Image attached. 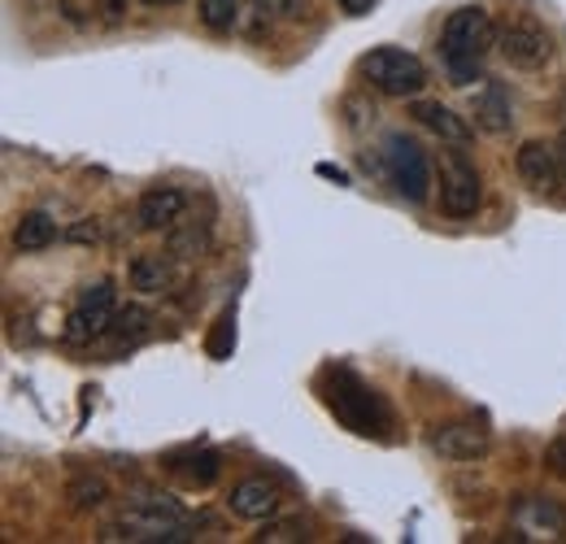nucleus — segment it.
I'll return each instance as SVG.
<instances>
[{
  "label": "nucleus",
  "instance_id": "b1692460",
  "mask_svg": "<svg viewBox=\"0 0 566 544\" xmlns=\"http://www.w3.org/2000/svg\"><path fill=\"white\" fill-rule=\"evenodd\" d=\"M370 4H375V0H340V9H345V13H354V18L370 13Z\"/></svg>",
  "mask_w": 566,
  "mask_h": 544
},
{
  "label": "nucleus",
  "instance_id": "aec40b11",
  "mask_svg": "<svg viewBox=\"0 0 566 544\" xmlns=\"http://www.w3.org/2000/svg\"><path fill=\"white\" fill-rule=\"evenodd\" d=\"M175 471L188 483H197V488H210L218 479V453H201V458H192V467H175Z\"/></svg>",
  "mask_w": 566,
  "mask_h": 544
},
{
  "label": "nucleus",
  "instance_id": "2eb2a0df",
  "mask_svg": "<svg viewBox=\"0 0 566 544\" xmlns=\"http://www.w3.org/2000/svg\"><path fill=\"white\" fill-rule=\"evenodd\" d=\"M53 240H57V222H53L49 213H22L18 227H13V244H18L22 253H40V249H49Z\"/></svg>",
  "mask_w": 566,
  "mask_h": 544
},
{
  "label": "nucleus",
  "instance_id": "9b49d317",
  "mask_svg": "<svg viewBox=\"0 0 566 544\" xmlns=\"http://www.w3.org/2000/svg\"><path fill=\"white\" fill-rule=\"evenodd\" d=\"M227 510H231L235 519L266 523V519H275V510H280V492H275L266 479H240V483L231 488V496H227Z\"/></svg>",
  "mask_w": 566,
  "mask_h": 544
},
{
  "label": "nucleus",
  "instance_id": "20e7f679",
  "mask_svg": "<svg viewBox=\"0 0 566 544\" xmlns=\"http://www.w3.org/2000/svg\"><path fill=\"white\" fill-rule=\"evenodd\" d=\"M496 53L505 57V66L532 74V70L549 66V57H554V35H549L536 18H514V22H505V27L496 31Z\"/></svg>",
  "mask_w": 566,
  "mask_h": 544
},
{
  "label": "nucleus",
  "instance_id": "0eeeda50",
  "mask_svg": "<svg viewBox=\"0 0 566 544\" xmlns=\"http://www.w3.org/2000/svg\"><path fill=\"white\" fill-rule=\"evenodd\" d=\"M484 201V188H480V170L462 157V148L449 153L444 161V175H440V209L449 218H471Z\"/></svg>",
  "mask_w": 566,
  "mask_h": 544
},
{
  "label": "nucleus",
  "instance_id": "dca6fc26",
  "mask_svg": "<svg viewBox=\"0 0 566 544\" xmlns=\"http://www.w3.org/2000/svg\"><path fill=\"white\" fill-rule=\"evenodd\" d=\"M127 279L136 292H161L170 283V262L161 253H140L132 266H127Z\"/></svg>",
  "mask_w": 566,
  "mask_h": 544
},
{
  "label": "nucleus",
  "instance_id": "5701e85b",
  "mask_svg": "<svg viewBox=\"0 0 566 544\" xmlns=\"http://www.w3.org/2000/svg\"><path fill=\"white\" fill-rule=\"evenodd\" d=\"M296 532H301L296 523H283V527H266V532H262V541H271V544H280V541H301Z\"/></svg>",
  "mask_w": 566,
  "mask_h": 544
},
{
  "label": "nucleus",
  "instance_id": "a878e982",
  "mask_svg": "<svg viewBox=\"0 0 566 544\" xmlns=\"http://www.w3.org/2000/svg\"><path fill=\"white\" fill-rule=\"evenodd\" d=\"M148 9H170V4H184V0H140Z\"/></svg>",
  "mask_w": 566,
  "mask_h": 544
},
{
  "label": "nucleus",
  "instance_id": "4be33fe9",
  "mask_svg": "<svg viewBox=\"0 0 566 544\" xmlns=\"http://www.w3.org/2000/svg\"><path fill=\"white\" fill-rule=\"evenodd\" d=\"M262 13H275V18H296L305 9V0H258Z\"/></svg>",
  "mask_w": 566,
  "mask_h": 544
},
{
  "label": "nucleus",
  "instance_id": "f8f14e48",
  "mask_svg": "<svg viewBox=\"0 0 566 544\" xmlns=\"http://www.w3.org/2000/svg\"><path fill=\"white\" fill-rule=\"evenodd\" d=\"M188 209V197L179 188H148L136 205V218H140L144 231H170Z\"/></svg>",
  "mask_w": 566,
  "mask_h": 544
},
{
  "label": "nucleus",
  "instance_id": "1a4fd4ad",
  "mask_svg": "<svg viewBox=\"0 0 566 544\" xmlns=\"http://www.w3.org/2000/svg\"><path fill=\"white\" fill-rule=\"evenodd\" d=\"M431 449L444 462H480V458H489L493 436L480 422H444L431 431Z\"/></svg>",
  "mask_w": 566,
  "mask_h": 544
},
{
  "label": "nucleus",
  "instance_id": "6ab92c4d",
  "mask_svg": "<svg viewBox=\"0 0 566 544\" xmlns=\"http://www.w3.org/2000/svg\"><path fill=\"white\" fill-rule=\"evenodd\" d=\"M201 22L210 31H231L235 27V0H201Z\"/></svg>",
  "mask_w": 566,
  "mask_h": 544
},
{
  "label": "nucleus",
  "instance_id": "39448f33",
  "mask_svg": "<svg viewBox=\"0 0 566 544\" xmlns=\"http://www.w3.org/2000/svg\"><path fill=\"white\" fill-rule=\"evenodd\" d=\"M384 148H388V153H384V166H388L392 188H397L401 197H410V201H427L431 170H427L423 148H419L415 139H406V136H388V144H384Z\"/></svg>",
  "mask_w": 566,
  "mask_h": 544
},
{
  "label": "nucleus",
  "instance_id": "9d476101",
  "mask_svg": "<svg viewBox=\"0 0 566 544\" xmlns=\"http://www.w3.org/2000/svg\"><path fill=\"white\" fill-rule=\"evenodd\" d=\"M514 166H518V179H523L527 188H536V192L563 188V179H558V148L545 144V139H527V144L518 148Z\"/></svg>",
  "mask_w": 566,
  "mask_h": 544
},
{
  "label": "nucleus",
  "instance_id": "412c9836",
  "mask_svg": "<svg viewBox=\"0 0 566 544\" xmlns=\"http://www.w3.org/2000/svg\"><path fill=\"white\" fill-rule=\"evenodd\" d=\"M545 471H549V475H558V479H566V436H563V440H554V444L545 449Z\"/></svg>",
  "mask_w": 566,
  "mask_h": 544
},
{
  "label": "nucleus",
  "instance_id": "393cba45",
  "mask_svg": "<svg viewBox=\"0 0 566 544\" xmlns=\"http://www.w3.org/2000/svg\"><path fill=\"white\" fill-rule=\"evenodd\" d=\"M554 148H558V179H563V188H566V132L558 136V144H554Z\"/></svg>",
  "mask_w": 566,
  "mask_h": 544
},
{
  "label": "nucleus",
  "instance_id": "7ed1b4c3",
  "mask_svg": "<svg viewBox=\"0 0 566 544\" xmlns=\"http://www.w3.org/2000/svg\"><path fill=\"white\" fill-rule=\"evenodd\" d=\"M361 79L375 87V92H384V96H397V101H415L419 92L427 87V66L415 57V53H406V49H392V44H384V49H370L366 57H361Z\"/></svg>",
  "mask_w": 566,
  "mask_h": 544
},
{
  "label": "nucleus",
  "instance_id": "6e6552de",
  "mask_svg": "<svg viewBox=\"0 0 566 544\" xmlns=\"http://www.w3.org/2000/svg\"><path fill=\"white\" fill-rule=\"evenodd\" d=\"M510 519L523 541H566V505L549 496H518Z\"/></svg>",
  "mask_w": 566,
  "mask_h": 544
},
{
  "label": "nucleus",
  "instance_id": "423d86ee",
  "mask_svg": "<svg viewBox=\"0 0 566 544\" xmlns=\"http://www.w3.org/2000/svg\"><path fill=\"white\" fill-rule=\"evenodd\" d=\"M114 318H118V292L109 279H101V283L78 292L71 314V336L74 341H96V336L114 332Z\"/></svg>",
  "mask_w": 566,
  "mask_h": 544
},
{
  "label": "nucleus",
  "instance_id": "4468645a",
  "mask_svg": "<svg viewBox=\"0 0 566 544\" xmlns=\"http://www.w3.org/2000/svg\"><path fill=\"white\" fill-rule=\"evenodd\" d=\"M471 114H475V127H484L489 136L510 132V101H505V92H501V87H484V92L475 96Z\"/></svg>",
  "mask_w": 566,
  "mask_h": 544
},
{
  "label": "nucleus",
  "instance_id": "a211bd4d",
  "mask_svg": "<svg viewBox=\"0 0 566 544\" xmlns=\"http://www.w3.org/2000/svg\"><path fill=\"white\" fill-rule=\"evenodd\" d=\"M148 310H140V305H127V310H118V318H114V336L123 344H136L148 336Z\"/></svg>",
  "mask_w": 566,
  "mask_h": 544
},
{
  "label": "nucleus",
  "instance_id": "ddd939ff",
  "mask_svg": "<svg viewBox=\"0 0 566 544\" xmlns=\"http://www.w3.org/2000/svg\"><path fill=\"white\" fill-rule=\"evenodd\" d=\"M410 114H415V118H419L436 139H444L449 148H467V144H471V123H467V118H458L453 109H444L440 101H415V109H410Z\"/></svg>",
  "mask_w": 566,
  "mask_h": 544
},
{
  "label": "nucleus",
  "instance_id": "f257e3e1",
  "mask_svg": "<svg viewBox=\"0 0 566 544\" xmlns=\"http://www.w3.org/2000/svg\"><path fill=\"white\" fill-rule=\"evenodd\" d=\"M496 49V27L489 9L467 4L458 13H449L444 31H440V62L453 74V83H471L480 74V62Z\"/></svg>",
  "mask_w": 566,
  "mask_h": 544
},
{
  "label": "nucleus",
  "instance_id": "f03ea898",
  "mask_svg": "<svg viewBox=\"0 0 566 544\" xmlns=\"http://www.w3.org/2000/svg\"><path fill=\"white\" fill-rule=\"evenodd\" d=\"M101 541H188V519L170 496H144L101 527Z\"/></svg>",
  "mask_w": 566,
  "mask_h": 544
},
{
  "label": "nucleus",
  "instance_id": "f3484780",
  "mask_svg": "<svg viewBox=\"0 0 566 544\" xmlns=\"http://www.w3.org/2000/svg\"><path fill=\"white\" fill-rule=\"evenodd\" d=\"M66 501H71L78 514H92V510H101L109 501V483L101 475H74L66 483Z\"/></svg>",
  "mask_w": 566,
  "mask_h": 544
}]
</instances>
